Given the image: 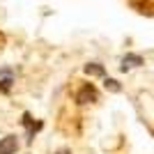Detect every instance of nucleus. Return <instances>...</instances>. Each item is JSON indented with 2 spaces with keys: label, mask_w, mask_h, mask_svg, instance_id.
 Masks as SVG:
<instances>
[{
  "label": "nucleus",
  "mask_w": 154,
  "mask_h": 154,
  "mask_svg": "<svg viewBox=\"0 0 154 154\" xmlns=\"http://www.w3.org/2000/svg\"><path fill=\"white\" fill-rule=\"evenodd\" d=\"M23 124L28 127V140H32V138H35V131H39V129H42V122H35L28 113L23 115Z\"/></svg>",
  "instance_id": "20e7f679"
},
{
  "label": "nucleus",
  "mask_w": 154,
  "mask_h": 154,
  "mask_svg": "<svg viewBox=\"0 0 154 154\" xmlns=\"http://www.w3.org/2000/svg\"><path fill=\"white\" fill-rule=\"evenodd\" d=\"M103 85H106V90H110V92H120V90H122L115 78H106V81H103Z\"/></svg>",
  "instance_id": "0eeeda50"
},
{
  "label": "nucleus",
  "mask_w": 154,
  "mask_h": 154,
  "mask_svg": "<svg viewBox=\"0 0 154 154\" xmlns=\"http://www.w3.org/2000/svg\"><path fill=\"white\" fill-rule=\"evenodd\" d=\"M16 147H19L16 136H5V138L0 140V154H14Z\"/></svg>",
  "instance_id": "f03ea898"
},
{
  "label": "nucleus",
  "mask_w": 154,
  "mask_h": 154,
  "mask_svg": "<svg viewBox=\"0 0 154 154\" xmlns=\"http://www.w3.org/2000/svg\"><path fill=\"white\" fill-rule=\"evenodd\" d=\"M138 64H143L140 55H124L122 58V71H127L129 67H138Z\"/></svg>",
  "instance_id": "39448f33"
},
{
  "label": "nucleus",
  "mask_w": 154,
  "mask_h": 154,
  "mask_svg": "<svg viewBox=\"0 0 154 154\" xmlns=\"http://www.w3.org/2000/svg\"><path fill=\"white\" fill-rule=\"evenodd\" d=\"M55 154H71L69 149H60V152H55Z\"/></svg>",
  "instance_id": "6e6552de"
},
{
  "label": "nucleus",
  "mask_w": 154,
  "mask_h": 154,
  "mask_svg": "<svg viewBox=\"0 0 154 154\" xmlns=\"http://www.w3.org/2000/svg\"><path fill=\"white\" fill-rule=\"evenodd\" d=\"M90 101H97V90H94V85L85 83L76 92V103H90Z\"/></svg>",
  "instance_id": "f257e3e1"
},
{
  "label": "nucleus",
  "mask_w": 154,
  "mask_h": 154,
  "mask_svg": "<svg viewBox=\"0 0 154 154\" xmlns=\"http://www.w3.org/2000/svg\"><path fill=\"white\" fill-rule=\"evenodd\" d=\"M14 85V71L2 69L0 71V92H9V88Z\"/></svg>",
  "instance_id": "7ed1b4c3"
},
{
  "label": "nucleus",
  "mask_w": 154,
  "mask_h": 154,
  "mask_svg": "<svg viewBox=\"0 0 154 154\" xmlns=\"http://www.w3.org/2000/svg\"><path fill=\"white\" fill-rule=\"evenodd\" d=\"M83 69H85V74H90V76H103V67H101V64H97V62L85 64Z\"/></svg>",
  "instance_id": "423d86ee"
}]
</instances>
